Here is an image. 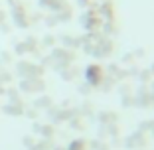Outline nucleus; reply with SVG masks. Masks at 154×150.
I'll return each instance as SVG.
<instances>
[{"instance_id": "obj_1", "label": "nucleus", "mask_w": 154, "mask_h": 150, "mask_svg": "<svg viewBox=\"0 0 154 150\" xmlns=\"http://www.w3.org/2000/svg\"><path fill=\"white\" fill-rule=\"evenodd\" d=\"M44 61H45V63H50L51 67H54V71H61V69L67 67V65H73L75 57H73L71 50L59 47V50H51L50 55H45Z\"/></svg>"}, {"instance_id": "obj_2", "label": "nucleus", "mask_w": 154, "mask_h": 150, "mask_svg": "<svg viewBox=\"0 0 154 150\" xmlns=\"http://www.w3.org/2000/svg\"><path fill=\"white\" fill-rule=\"evenodd\" d=\"M16 73H18L22 79L24 77H42L44 69L38 63H32V61H20L18 67H16Z\"/></svg>"}, {"instance_id": "obj_3", "label": "nucleus", "mask_w": 154, "mask_h": 150, "mask_svg": "<svg viewBox=\"0 0 154 150\" xmlns=\"http://www.w3.org/2000/svg\"><path fill=\"white\" fill-rule=\"evenodd\" d=\"M10 2H12V20H14V24L18 28H26L28 24H30L28 22V18H30L28 12L24 10V6H20L18 2H16V0H10Z\"/></svg>"}, {"instance_id": "obj_4", "label": "nucleus", "mask_w": 154, "mask_h": 150, "mask_svg": "<svg viewBox=\"0 0 154 150\" xmlns=\"http://www.w3.org/2000/svg\"><path fill=\"white\" fill-rule=\"evenodd\" d=\"M83 26H85L87 32H101V26H103V20L97 16L95 10H91L83 16Z\"/></svg>"}, {"instance_id": "obj_5", "label": "nucleus", "mask_w": 154, "mask_h": 150, "mask_svg": "<svg viewBox=\"0 0 154 150\" xmlns=\"http://www.w3.org/2000/svg\"><path fill=\"white\" fill-rule=\"evenodd\" d=\"M38 51H40V44H38V40H34V38H28V40L16 44V54H18V55H24V54H38Z\"/></svg>"}, {"instance_id": "obj_6", "label": "nucleus", "mask_w": 154, "mask_h": 150, "mask_svg": "<svg viewBox=\"0 0 154 150\" xmlns=\"http://www.w3.org/2000/svg\"><path fill=\"white\" fill-rule=\"evenodd\" d=\"M20 87H22L24 91H28V93H38V91L44 89V79L42 77H24Z\"/></svg>"}, {"instance_id": "obj_7", "label": "nucleus", "mask_w": 154, "mask_h": 150, "mask_svg": "<svg viewBox=\"0 0 154 150\" xmlns=\"http://www.w3.org/2000/svg\"><path fill=\"white\" fill-rule=\"evenodd\" d=\"M85 77L89 81V85H99L101 79H103V69L99 65H89L85 69Z\"/></svg>"}, {"instance_id": "obj_8", "label": "nucleus", "mask_w": 154, "mask_h": 150, "mask_svg": "<svg viewBox=\"0 0 154 150\" xmlns=\"http://www.w3.org/2000/svg\"><path fill=\"white\" fill-rule=\"evenodd\" d=\"M40 2H42V6H44V8H48L51 14L57 12V10H61L63 6H67V2H65V0H40Z\"/></svg>"}, {"instance_id": "obj_9", "label": "nucleus", "mask_w": 154, "mask_h": 150, "mask_svg": "<svg viewBox=\"0 0 154 150\" xmlns=\"http://www.w3.org/2000/svg\"><path fill=\"white\" fill-rule=\"evenodd\" d=\"M51 16H54L55 22H69V20H71V8H69V6H63L61 10L54 12Z\"/></svg>"}, {"instance_id": "obj_10", "label": "nucleus", "mask_w": 154, "mask_h": 150, "mask_svg": "<svg viewBox=\"0 0 154 150\" xmlns=\"http://www.w3.org/2000/svg\"><path fill=\"white\" fill-rule=\"evenodd\" d=\"M59 73V77H63V79H75L77 77V69L73 67V65H67V67H63Z\"/></svg>"}, {"instance_id": "obj_11", "label": "nucleus", "mask_w": 154, "mask_h": 150, "mask_svg": "<svg viewBox=\"0 0 154 150\" xmlns=\"http://www.w3.org/2000/svg\"><path fill=\"white\" fill-rule=\"evenodd\" d=\"M4 18H6V14H4V10L0 8V26H2V24H4Z\"/></svg>"}, {"instance_id": "obj_12", "label": "nucleus", "mask_w": 154, "mask_h": 150, "mask_svg": "<svg viewBox=\"0 0 154 150\" xmlns=\"http://www.w3.org/2000/svg\"><path fill=\"white\" fill-rule=\"evenodd\" d=\"M42 44H45V46H54V40H51V38H45Z\"/></svg>"}, {"instance_id": "obj_13", "label": "nucleus", "mask_w": 154, "mask_h": 150, "mask_svg": "<svg viewBox=\"0 0 154 150\" xmlns=\"http://www.w3.org/2000/svg\"><path fill=\"white\" fill-rule=\"evenodd\" d=\"M152 83H154V81H152ZM152 91H154V85H152Z\"/></svg>"}]
</instances>
